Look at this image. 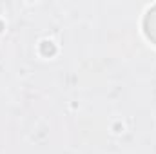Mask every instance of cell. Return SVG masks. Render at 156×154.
<instances>
[{
	"mask_svg": "<svg viewBox=\"0 0 156 154\" xmlns=\"http://www.w3.org/2000/svg\"><path fill=\"white\" fill-rule=\"evenodd\" d=\"M144 35L151 44L156 45V4L147 9L144 16Z\"/></svg>",
	"mask_w": 156,
	"mask_h": 154,
	"instance_id": "6da1fadb",
	"label": "cell"
}]
</instances>
